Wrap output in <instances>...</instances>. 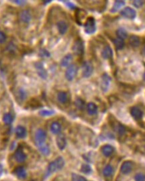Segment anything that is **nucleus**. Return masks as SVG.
I'll list each match as a JSON object with an SVG mask.
<instances>
[{"label": "nucleus", "instance_id": "nucleus-46", "mask_svg": "<svg viewBox=\"0 0 145 181\" xmlns=\"http://www.w3.org/2000/svg\"><path fill=\"white\" fill-rule=\"evenodd\" d=\"M143 78H144V80H145V72H144V76H143Z\"/></svg>", "mask_w": 145, "mask_h": 181}, {"label": "nucleus", "instance_id": "nucleus-41", "mask_svg": "<svg viewBox=\"0 0 145 181\" xmlns=\"http://www.w3.org/2000/svg\"><path fill=\"white\" fill-rule=\"evenodd\" d=\"M6 40V36L3 33V32L0 31V43H3L5 42Z\"/></svg>", "mask_w": 145, "mask_h": 181}, {"label": "nucleus", "instance_id": "nucleus-7", "mask_svg": "<svg viewBox=\"0 0 145 181\" xmlns=\"http://www.w3.org/2000/svg\"><path fill=\"white\" fill-rule=\"evenodd\" d=\"M93 71H94V67H93L92 64L89 62L86 61L83 64L82 66V74L83 77L88 78L92 75Z\"/></svg>", "mask_w": 145, "mask_h": 181}, {"label": "nucleus", "instance_id": "nucleus-48", "mask_svg": "<svg viewBox=\"0 0 145 181\" xmlns=\"http://www.w3.org/2000/svg\"><path fill=\"white\" fill-rule=\"evenodd\" d=\"M144 148H145V146H144Z\"/></svg>", "mask_w": 145, "mask_h": 181}, {"label": "nucleus", "instance_id": "nucleus-13", "mask_svg": "<svg viewBox=\"0 0 145 181\" xmlns=\"http://www.w3.org/2000/svg\"><path fill=\"white\" fill-rule=\"evenodd\" d=\"M14 158L16 160V162L19 163H22L26 159V155L25 153L23 152L21 148H18L17 150L15 151L14 154Z\"/></svg>", "mask_w": 145, "mask_h": 181}, {"label": "nucleus", "instance_id": "nucleus-44", "mask_svg": "<svg viewBox=\"0 0 145 181\" xmlns=\"http://www.w3.org/2000/svg\"><path fill=\"white\" fill-rule=\"evenodd\" d=\"M65 3H66V5L68 7L71 8V9H74V8L75 7V5L73 3H72L69 2H65Z\"/></svg>", "mask_w": 145, "mask_h": 181}, {"label": "nucleus", "instance_id": "nucleus-2", "mask_svg": "<svg viewBox=\"0 0 145 181\" xmlns=\"http://www.w3.org/2000/svg\"><path fill=\"white\" fill-rule=\"evenodd\" d=\"M85 31L87 34H94L96 30V26H95V20L94 18L93 17H88L86 19V21L84 24Z\"/></svg>", "mask_w": 145, "mask_h": 181}, {"label": "nucleus", "instance_id": "nucleus-33", "mask_svg": "<svg viewBox=\"0 0 145 181\" xmlns=\"http://www.w3.org/2000/svg\"><path fill=\"white\" fill-rule=\"evenodd\" d=\"M13 117L10 114H4L3 118V121L6 124H11L13 122Z\"/></svg>", "mask_w": 145, "mask_h": 181}, {"label": "nucleus", "instance_id": "nucleus-16", "mask_svg": "<svg viewBox=\"0 0 145 181\" xmlns=\"http://www.w3.org/2000/svg\"><path fill=\"white\" fill-rule=\"evenodd\" d=\"M56 144H57L58 148L60 149V150H64L66 147L67 145V141L66 138L63 135L60 134L58 136L57 138H56Z\"/></svg>", "mask_w": 145, "mask_h": 181}, {"label": "nucleus", "instance_id": "nucleus-45", "mask_svg": "<svg viewBox=\"0 0 145 181\" xmlns=\"http://www.w3.org/2000/svg\"><path fill=\"white\" fill-rule=\"evenodd\" d=\"M2 172H3V168H2V165L0 164V175H2Z\"/></svg>", "mask_w": 145, "mask_h": 181}, {"label": "nucleus", "instance_id": "nucleus-1", "mask_svg": "<svg viewBox=\"0 0 145 181\" xmlns=\"http://www.w3.org/2000/svg\"><path fill=\"white\" fill-rule=\"evenodd\" d=\"M64 166V160L62 157H58L54 161L51 162L48 166L47 175H49L52 173L61 170Z\"/></svg>", "mask_w": 145, "mask_h": 181}, {"label": "nucleus", "instance_id": "nucleus-24", "mask_svg": "<svg viewBox=\"0 0 145 181\" xmlns=\"http://www.w3.org/2000/svg\"><path fill=\"white\" fill-rule=\"evenodd\" d=\"M61 130H62L61 125L59 122H55L53 123H52V124L51 125V131L52 134H58L61 131Z\"/></svg>", "mask_w": 145, "mask_h": 181}, {"label": "nucleus", "instance_id": "nucleus-4", "mask_svg": "<svg viewBox=\"0 0 145 181\" xmlns=\"http://www.w3.org/2000/svg\"><path fill=\"white\" fill-rule=\"evenodd\" d=\"M77 71H78V67L76 64H70V65L68 66V68H67L66 72H65L66 79L68 80H69V81H71V80L75 77L77 74Z\"/></svg>", "mask_w": 145, "mask_h": 181}, {"label": "nucleus", "instance_id": "nucleus-11", "mask_svg": "<svg viewBox=\"0 0 145 181\" xmlns=\"http://www.w3.org/2000/svg\"><path fill=\"white\" fill-rule=\"evenodd\" d=\"M34 65L38 75L42 79H46L47 77V72L45 68H44L43 64L41 62H36Z\"/></svg>", "mask_w": 145, "mask_h": 181}, {"label": "nucleus", "instance_id": "nucleus-3", "mask_svg": "<svg viewBox=\"0 0 145 181\" xmlns=\"http://www.w3.org/2000/svg\"><path fill=\"white\" fill-rule=\"evenodd\" d=\"M34 138L36 145L38 147L42 146V145L44 144V142L46 140V133L42 129H38L36 131Z\"/></svg>", "mask_w": 145, "mask_h": 181}, {"label": "nucleus", "instance_id": "nucleus-35", "mask_svg": "<svg viewBox=\"0 0 145 181\" xmlns=\"http://www.w3.org/2000/svg\"><path fill=\"white\" fill-rule=\"evenodd\" d=\"M81 171L83 172L84 174H90L91 172V168L88 164H83L81 167Z\"/></svg>", "mask_w": 145, "mask_h": 181}, {"label": "nucleus", "instance_id": "nucleus-21", "mask_svg": "<svg viewBox=\"0 0 145 181\" xmlns=\"http://www.w3.org/2000/svg\"><path fill=\"white\" fill-rule=\"evenodd\" d=\"M124 5L125 2L122 1V0H117V1H115L114 5L111 8L110 11L112 13H116V11H118L120 9H121Z\"/></svg>", "mask_w": 145, "mask_h": 181}, {"label": "nucleus", "instance_id": "nucleus-39", "mask_svg": "<svg viewBox=\"0 0 145 181\" xmlns=\"http://www.w3.org/2000/svg\"><path fill=\"white\" fill-rule=\"evenodd\" d=\"M133 6L137 8H140L144 5V2L143 1H140V0H135V1L132 2Z\"/></svg>", "mask_w": 145, "mask_h": 181}, {"label": "nucleus", "instance_id": "nucleus-40", "mask_svg": "<svg viewBox=\"0 0 145 181\" xmlns=\"http://www.w3.org/2000/svg\"><path fill=\"white\" fill-rule=\"evenodd\" d=\"M16 48H16V46H15V44L12 42L8 44V46L7 47V50L10 52H15L16 51Z\"/></svg>", "mask_w": 145, "mask_h": 181}, {"label": "nucleus", "instance_id": "nucleus-18", "mask_svg": "<svg viewBox=\"0 0 145 181\" xmlns=\"http://www.w3.org/2000/svg\"><path fill=\"white\" fill-rule=\"evenodd\" d=\"M56 25H57L58 31L60 34L63 35L66 33L68 30V25L65 22L63 21V20H60V21H59L57 22Z\"/></svg>", "mask_w": 145, "mask_h": 181}, {"label": "nucleus", "instance_id": "nucleus-36", "mask_svg": "<svg viewBox=\"0 0 145 181\" xmlns=\"http://www.w3.org/2000/svg\"><path fill=\"white\" fill-rule=\"evenodd\" d=\"M72 181H87L86 179H85L83 176H80L77 174H72Z\"/></svg>", "mask_w": 145, "mask_h": 181}, {"label": "nucleus", "instance_id": "nucleus-43", "mask_svg": "<svg viewBox=\"0 0 145 181\" xmlns=\"http://www.w3.org/2000/svg\"><path fill=\"white\" fill-rule=\"evenodd\" d=\"M40 54H41L42 56H45V57H48V56H50V54L46 50H42L41 52H40Z\"/></svg>", "mask_w": 145, "mask_h": 181}, {"label": "nucleus", "instance_id": "nucleus-47", "mask_svg": "<svg viewBox=\"0 0 145 181\" xmlns=\"http://www.w3.org/2000/svg\"><path fill=\"white\" fill-rule=\"evenodd\" d=\"M144 52H145V48H144Z\"/></svg>", "mask_w": 145, "mask_h": 181}, {"label": "nucleus", "instance_id": "nucleus-10", "mask_svg": "<svg viewBox=\"0 0 145 181\" xmlns=\"http://www.w3.org/2000/svg\"><path fill=\"white\" fill-rule=\"evenodd\" d=\"M133 169V163L131 161H125L120 167V171L124 175H128L130 173Z\"/></svg>", "mask_w": 145, "mask_h": 181}, {"label": "nucleus", "instance_id": "nucleus-34", "mask_svg": "<svg viewBox=\"0 0 145 181\" xmlns=\"http://www.w3.org/2000/svg\"><path fill=\"white\" fill-rule=\"evenodd\" d=\"M17 95L19 98V100L21 101H24V99H26V92L24 89H22V88L19 89Z\"/></svg>", "mask_w": 145, "mask_h": 181}, {"label": "nucleus", "instance_id": "nucleus-38", "mask_svg": "<svg viewBox=\"0 0 145 181\" xmlns=\"http://www.w3.org/2000/svg\"><path fill=\"white\" fill-rule=\"evenodd\" d=\"M135 181H145V175L143 173H138L134 176Z\"/></svg>", "mask_w": 145, "mask_h": 181}, {"label": "nucleus", "instance_id": "nucleus-6", "mask_svg": "<svg viewBox=\"0 0 145 181\" xmlns=\"http://www.w3.org/2000/svg\"><path fill=\"white\" fill-rule=\"evenodd\" d=\"M112 79L108 74L105 73L102 76V80H101V88L103 92H107L109 88H110L111 84Z\"/></svg>", "mask_w": 145, "mask_h": 181}, {"label": "nucleus", "instance_id": "nucleus-32", "mask_svg": "<svg viewBox=\"0 0 145 181\" xmlns=\"http://www.w3.org/2000/svg\"><path fill=\"white\" fill-rule=\"evenodd\" d=\"M75 104V106L77 107L79 109V110H83L84 107H85V102H84V101L83 99H81V98H79V97L76 99Z\"/></svg>", "mask_w": 145, "mask_h": 181}, {"label": "nucleus", "instance_id": "nucleus-23", "mask_svg": "<svg viewBox=\"0 0 145 181\" xmlns=\"http://www.w3.org/2000/svg\"><path fill=\"white\" fill-rule=\"evenodd\" d=\"M72 60V56L71 54H68L65 55L63 58V59L60 61V65L63 67H68L70 65V64Z\"/></svg>", "mask_w": 145, "mask_h": 181}, {"label": "nucleus", "instance_id": "nucleus-8", "mask_svg": "<svg viewBox=\"0 0 145 181\" xmlns=\"http://www.w3.org/2000/svg\"><path fill=\"white\" fill-rule=\"evenodd\" d=\"M120 14L122 15L123 17L127 19H133L136 18V12L134 9H132V7H126L120 11Z\"/></svg>", "mask_w": 145, "mask_h": 181}, {"label": "nucleus", "instance_id": "nucleus-31", "mask_svg": "<svg viewBox=\"0 0 145 181\" xmlns=\"http://www.w3.org/2000/svg\"><path fill=\"white\" fill-rule=\"evenodd\" d=\"M39 150L44 155H45V156H48L50 154V152H51L49 146L45 144L42 145V146H39Z\"/></svg>", "mask_w": 145, "mask_h": 181}, {"label": "nucleus", "instance_id": "nucleus-12", "mask_svg": "<svg viewBox=\"0 0 145 181\" xmlns=\"http://www.w3.org/2000/svg\"><path fill=\"white\" fill-rule=\"evenodd\" d=\"M87 12L81 9H77L75 11V19L78 24H82V22L86 19Z\"/></svg>", "mask_w": 145, "mask_h": 181}, {"label": "nucleus", "instance_id": "nucleus-5", "mask_svg": "<svg viewBox=\"0 0 145 181\" xmlns=\"http://www.w3.org/2000/svg\"><path fill=\"white\" fill-rule=\"evenodd\" d=\"M72 49L75 54L77 56L82 55L84 52V44L82 40L80 39L75 40L73 45H72Z\"/></svg>", "mask_w": 145, "mask_h": 181}, {"label": "nucleus", "instance_id": "nucleus-42", "mask_svg": "<svg viewBox=\"0 0 145 181\" xmlns=\"http://www.w3.org/2000/svg\"><path fill=\"white\" fill-rule=\"evenodd\" d=\"M14 3H17L19 6H24L25 5L26 2V1H23V0H15V1H12Z\"/></svg>", "mask_w": 145, "mask_h": 181}, {"label": "nucleus", "instance_id": "nucleus-20", "mask_svg": "<svg viewBox=\"0 0 145 181\" xmlns=\"http://www.w3.org/2000/svg\"><path fill=\"white\" fill-rule=\"evenodd\" d=\"M15 175L17 176L20 179H24L26 177V171L24 168L22 166H19L15 169L14 171Z\"/></svg>", "mask_w": 145, "mask_h": 181}, {"label": "nucleus", "instance_id": "nucleus-22", "mask_svg": "<svg viewBox=\"0 0 145 181\" xmlns=\"http://www.w3.org/2000/svg\"><path fill=\"white\" fill-rule=\"evenodd\" d=\"M87 111L91 115H95L98 113V106L94 103H89L87 106Z\"/></svg>", "mask_w": 145, "mask_h": 181}, {"label": "nucleus", "instance_id": "nucleus-19", "mask_svg": "<svg viewBox=\"0 0 145 181\" xmlns=\"http://www.w3.org/2000/svg\"><path fill=\"white\" fill-rule=\"evenodd\" d=\"M113 52L112 49L110 46H106L102 52V56L104 59H109L112 57Z\"/></svg>", "mask_w": 145, "mask_h": 181}, {"label": "nucleus", "instance_id": "nucleus-28", "mask_svg": "<svg viewBox=\"0 0 145 181\" xmlns=\"http://www.w3.org/2000/svg\"><path fill=\"white\" fill-rule=\"evenodd\" d=\"M116 35H117V36H118V38H121L122 40L126 38L127 36H128L127 32L126 31V30L124 29V28H120L119 29L117 30Z\"/></svg>", "mask_w": 145, "mask_h": 181}, {"label": "nucleus", "instance_id": "nucleus-37", "mask_svg": "<svg viewBox=\"0 0 145 181\" xmlns=\"http://www.w3.org/2000/svg\"><path fill=\"white\" fill-rule=\"evenodd\" d=\"M55 114L54 111L52 110H44L40 111V115L42 116H50L53 115Z\"/></svg>", "mask_w": 145, "mask_h": 181}, {"label": "nucleus", "instance_id": "nucleus-29", "mask_svg": "<svg viewBox=\"0 0 145 181\" xmlns=\"http://www.w3.org/2000/svg\"><path fill=\"white\" fill-rule=\"evenodd\" d=\"M114 45H115L116 48L118 50H122L124 47V40L121 39V38H117L114 39Z\"/></svg>", "mask_w": 145, "mask_h": 181}, {"label": "nucleus", "instance_id": "nucleus-30", "mask_svg": "<svg viewBox=\"0 0 145 181\" xmlns=\"http://www.w3.org/2000/svg\"><path fill=\"white\" fill-rule=\"evenodd\" d=\"M114 172V168L110 165H107V166L103 168V174L106 177H110L112 175Z\"/></svg>", "mask_w": 145, "mask_h": 181}, {"label": "nucleus", "instance_id": "nucleus-25", "mask_svg": "<svg viewBox=\"0 0 145 181\" xmlns=\"http://www.w3.org/2000/svg\"><path fill=\"white\" fill-rule=\"evenodd\" d=\"M140 44V40L138 36H131L129 38V44L132 47H138Z\"/></svg>", "mask_w": 145, "mask_h": 181}, {"label": "nucleus", "instance_id": "nucleus-26", "mask_svg": "<svg viewBox=\"0 0 145 181\" xmlns=\"http://www.w3.org/2000/svg\"><path fill=\"white\" fill-rule=\"evenodd\" d=\"M15 134L19 138H24L26 136V130L25 127L18 126L15 129Z\"/></svg>", "mask_w": 145, "mask_h": 181}, {"label": "nucleus", "instance_id": "nucleus-15", "mask_svg": "<svg viewBox=\"0 0 145 181\" xmlns=\"http://www.w3.org/2000/svg\"><path fill=\"white\" fill-rule=\"evenodd\" d=\"M112 127L117 134H118L120 136H122L126 133V127L120 122H114Z\"/></svg>", "mask_w": 145, "mask_h": 181}, {"label": "nucleus", "instance_id": "nucleus-14", "mask_svg": "<svg viewBox=\"0 0 145 181\" xmlns=\"http://www.w3.org/2000/svg\"><path fill=\"white\" fill-rule=\"evenodd\" d=\"M20 18L21 19V21L24 23H29L31 21L32 15L30 12L27 10H24L21 11V13L20 14Z\"/></svg>", "mask_w": 145, "mask_h": 181}, {"label": "nucleus", "instance_id": "nucleus-17", "mask_svg": "<svg viewBox=\"0 0 145 181\" xmlns=\"http://www.w3.org/2000/svg\"><path fill=\"white\" fill-rule=\"evenodd\" d=\"M102 154L106 157L108 156H110L112 154L113 152L114 151V148L113 146H112L111 145H109V144H106V145H104L102 147Z\"/></svg>", "mask_w": 145, "mask_h": 181}, {"label": "nucleus", "instance_id": "nucleus-9", "mask_svg": "<svg viewBox=\"0 0 145 181\" xmlns=\"http://www.w3.org/2000/svg\"><path fill=\"white\" fill-rule=\"evenodd\" d=\"M130 114L132 118L136 120H140L143 117V111L138 107H132L130 109Z\"/></svg>", "mask_w": 145, "mask_h": 181}, {"label": "nucleus", "instance_id": "nucleus-27", "mask_svg": "<svg viewBox=\"0 0 145 181\" xmlns=\"http://www.w3.org/2000/svg\"><path fill=\"white\" fill-rule=\"evenodd\" d=\"M57 99L60 103H65L68 101V95L67 93L64 91H60L58 93Z\"/></svg>", "mask_w": 145, "mask_h": 181}]
</instances>
